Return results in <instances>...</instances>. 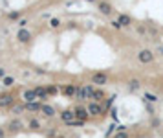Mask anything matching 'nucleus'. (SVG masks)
<instances>
[{
	"label": "nucleus",
	"instance_id": "17",
	"mask_svg": "<svg viewBox=\"0 0 163 138\" xmlns=\"http://www.w3.org/2000/svg\"><path fill=\"white\" fill-rule=\"evenodd\" d=\"M117 20H119V22H121L123 26H130V17H128V15H119Z\"/></svg>",
	"mask_w": 163,
	"mask_h": 138
},
{
	"label": "nucleus",
	"instance_id": "6",
	"mask_svg": "<svg viewBox=\"0 0 163 138\" xmlns=\"http://www.w3.org/2000/svg\"><path fill=\"white\" fill-rule=\"evenodd\" d=\"M99 11L103 15H110L112 13V6L108 4V2H99Z\"/></svg>",
	"mask_w": 163,
	"mask_h": 138
},
{
	"label": "nucleus",
	"instance_id": "34",
	"mask_svg": "<svg viewBox=\"0 0 163 138\" xmlns=\"http://www.w3.org/2000/svg\"><path fill=\"white\" fill-rule=\"evenodd\" d=\"M158 52H159V54H163V46H158Z\"/></svg>",
	"mask_w": 163,
	"mask_h": 138
},
{
	"label": "nucleus",
	"instance_id": "26",
	"mask_svg": "<svg viewBox=\"0 0 163 138\" xmlns=\"http://www.w3.org/2000/svg\"><path fill=\"white\" fill-rule=\"evenodd\" d=\"M110 24H112V28H115V30H119V28H123V24L119 22V20H112Z\"/></svg>",
	"mask_w": 163,
	"mask_h": 138
},
{
	"label": "nucleus",
	"instance_id": "25",
	"mask_svg": "<svg viewBox=\"0 0 163 138\" xmlns=\"http://www.w3.org/2000/svg\"><path fill=\"white\" fill-rule=\"evenodd\" d=\"M2 83L6 85V87H11V85H13V77H4Z\"/></svg>",
	"mask_w": 163,
	"mask_h": 138
},
{
	"label": "nucleus",
	"instance_id": "18",
	"mask_svg": "<svg viewBox=\"0 0 163 138\" xmlns=\"http://www.w3.org/2000/svg\"><path fill=\"white\" fill-rule=\"evenodd\" d=\"M24 109H26V105H15V103L11 105V111H13L15 114H20V112H22Z\"/></svg>",
	"mask_w": 163,
	"mask_h": 138
},
{
	"label": "nucleus",
	"instance_id": "11",
	"mask_svg": "<svg viewBox=\"0 0 163 138\" xmlns=\"http://www.w3.org/2000/svg\"><path fill=\"white\" fill-rule=\"evenodd\" d=\"M35 92H37V96H39V98H40L42 101H44V100L48 98V94H50V92H48V89H42V87L35 89Z\"/></svg>",
	"mask_w": 163,
	"mask_h": 138
},
{
	"label": "nucleus",
	"instance_id": "31",
	"mask_svg": "<svg viewBox=\"0 0 163 138\" xmlns=\"http://www.w3.org/2000/svg\"><path fill=\"white\" fill-rule=\"evenodd\" d=\"M18 26H20V28H26V26H28V20H26V18L18 20Z\"/></svg>",
	"mask_w": 163,
	"mask_h": 138
},
{
	"label": "nucleus",
	"instance_id": "23",
	"mask_svg": "<svg viewBox=\"0 0 163 138\" xmlns=\"http://www.w3.org/2000/svg\"><path fill=\"white\" fill-rule=\"evenodd\" d=\"M59 24H61L59 18H51V20H50V26H51V28H59Z\"/></svg>",
	"mask_w": 163,
	"mask_h": 138
},
{
	"label": "nucleus",
	"instance_id": "20",
	"mask_svg": "<svg viewBox=\"0 0 163 138\" xmlns=\"http://www.w3.org/2000/svg\"><path fill=\"white\" fill-rule=\"evenodd\" d=\"M101 98H103V90H94V94H92V100L99 101Z\"/></svg>",
	"mask_w": 163,
	"mask_h": 138
},
{
	"label": "nucleus",
	"instance_id": "30",
	"mask_svg": "<svg viewBox=\"0 0 163 138\" xmlns=\"http://www.w3.org/2000/svg\"><path fill=\"white\" fill-rule=\"evenodd\" d=\"M86 89V92H88V98H92V94H94V87H90V85H88V87H84Z\"/></svg>",
	"mask_w": 163,
	"mask_h": 138
},
{
	"label": "nucleus",
	"instance_id": "3",
	"mask_svg": "<svg viewBox=\"0 0 163 138\" xmlns=\"http://www.w3.org/2000/svg\"><path fill=\"white\" fill-rule=\"evenodd\" d=\"M17 39H18L20 42H28V41L31 39V33H29L26 28H20V31L17 33Z\"/></svg>",
	"mask_w": 163,
	"mask_h": 138
},
{
	"label": "nucleus",
	"instance_id": "21",
	"mask_svg": "<svg viewBox=\"0 0 163 138\" xmlns=\"http://www.w3.org/2000/svg\"><path fill=\"white\" fill-rule=\"evenodd\" d=\"M7 17H9V20H18V18H20V13H18V11H11Z\"/></svg>",
	"mask_w": 163,
	"mask_h": 138
},
{
	"label": "nucleus",
	"instance_id": "4",
	"mask_svg": "<svg viewBox=\"0 0 163 138\" xmlns=\"http://www.w3.org/2000/svg\"><path fill=\"white\" fill-rule=\"evenodd\" d=\"M22 98H24V101H26V103H31V101H35L39 96H37V92H35V90H24Z\"/></svg>",
	"mask_w": 163,
	"mask_h": 138
},
{
	"label": "nucleus",
	"instance_id": "33",
	"mask_svg": "<svg viewBox=\"0 0 163 138\" xmlns=\"http://www.w3.org/2000/svg\"><path fill=\"white\" fill-rule=\"evenodd\" d=\"M6 136V133H4V129H0V138H4Z\"/></svg>",
	"mask_w": 163,
	"mask_h": 138
},
{
	"label": "nucleus",
	"instance_id": "13",
	"mask_svg": "<svg viewBox=\"0 0 163 138\" xmlns=\"http://www.w3.org/2000/svg\"><path fill=\"white\" fill-rule=\"evenodd\" d=\"M40 111L44 112L46 116H50V118H51L53 114H55V111H53V107H50V105H46V103H42V109H40Z\"/></svg>",
	"mask_w": 163,
	"mask_h": 138
},
{
	"label": "nucleus",
	"instance_id": "28",
	"mask_svg": "<svg viewBox=\"0 0 163 138\" xmlns=\"http://www.w3.org/2000/svg\"><path fill=\"white\" fill-rule=\"evenodd\" d=\"M48 92L51 94V96H55V94H57L59 90H57V87H48Z\"/></svg>",
	"mask_w": 163,
	"mask_h": 138
},
{
	"label": "nucleus",
	"instance_id": "5",
	"mask_svg": "<svg viewBox=\"0 0 163 138\" xmlns=\"http://www.w3.org/2000/svg\"><path fill=\"white\" fill-rule=\"evenodd\" d=\"M88 114H90V111L88 109H83V107H77V109H75V116H77V118L79 120H88Z\"/></svg>",
	"mask_w": 163,
	"mask_h": 138
},
{
	"label": "nucleus",
	"instance_id": "10",
	"mask_svg": "<svg viewBox=\"0 0 163 138\" xmlns=\"http://www.w3.org/2000/svg\"><path fill=\"white\" fill-rule=\"evenodd\" d=\"M88 111H90V114H92V116L101 114V107H99L97 103H90V105H88Z\"/></svg>",
	"mask_w": 163,
	"mask_h": 138
},
{
	"label": "nucleus",
	"instance_id": "1",
	"mask_svg": "<svg viewBox=\"0 0 163 138\" xmlns=\"http://www.w3.org/2000/svg\"><path fill=\"white\" fill-rule=\"evenodd\" d=\"M137 59L143 63V65H148V63L154 61V54H152L150 50H141L139 54H137Z\"/></svg>",
	"mask_w": 163,
	"mask_h": 138
},
{
	"label": "nucleus",
	"instance_id": "15",
	"mask_svg": "<svg viewBox=\"0 0 163 138\" xmlns=\"http://www.w3.org/2000/svg\"><path fill=\"white\" fill-rule=\"evenodd\" d=\"M77 100H86L88 98V92H86V89L84 87H81V89H77V96H75Z\"/></svg>",
	"mask_w": 163,
	"mask_h": 138
},
{
	"label": "nucleus",
	"instance_id": "29",
	"mask_svg": "<svg viewBox=\"0 0 163 138\" xmlns=\"http://www.w3.org/2000/svg\"><path fill=\"white\" fill-rule=\"evenodd\" d=\"M114 100H115V94H114V96H110V98L106 100V107H110V105L114 103Z\"/></svg>",
	"mask_w": 163,
	"mask_h": 138
},
{
	"label": "nucleus",
	"instance_id": "7",
	"mask_svg": "<svg viewBox=\"0 0 163 138\" xmlns=\"http://www.w3.org/2000/svg\"><path fill=\"white\" fill-rule=\"evenodd\" d=\"M64 94H66L68 98H75L77 96V89H75L73 85H66V87H64Z\"/></svg>",
	"mask_w": 163,
	"mask_h": 138
},
{
	"label": "nucleus",
	"instance_id": "8",
	"mask_svg": "<svg viewBox=\"0 0 163 138\" xmlns=\"http://www.w3.org/2000/svg\"><path fill=\"white\" fill-rule=\"evenodd\" d=\"M92 83H95V85H105V83H106V76H105V74H95V76L92 77Z\"/></svg>",
	"mask_w": 163,
	"mask_h": 138
},
{
	"label": "nucleus",
	"instance_id": "27",
	"mask_svg": "<svg viewBox=\"0 0 163 138\" xmlns=\"http://www.w3.org/2000/svg\"><path fill=\"white\" fill-rule=\"evenodd\" d=\"M114 129H117V125L114 123V125H110V127H108V131H106V136H110L112 133H114Z\"/></svg>",
	"mask_w": 163,
	"mask_h": 138
},
{
	"label": "nucleus",
	"instance_id": "9",
	"mask_svg": "<svg viewBox=\"0 0 163 138\" xmlns=\"http://www.w3.org/2000/svg\"><path fill=\"white\" fill-rule=\"evenodd\" d=\"M61 118H62L64 122H72V120L75 118V112H72V111H62V112H61Z\"/></svg>",
	"mask_w": 163,
	"mask_h": 138
},
{
	"label": "nucleus",
	"instance_id": "16",
	"mask_svg": "<svg viewBox=\"0 0 163 138\" xmlns=\"http://www.w3.org/2000/svg\"><path fill=\"white\" fill-rule=\"evenodd\" d=\"M143 100H145V101H150V103H156V101H158L159 98H158V96H154V94H150V92H145Z\"/></svg>",
	"mask_w": 163,
	"mask_h": 138
},
{
	"label": "nucleus",
	"instance_id": "2",
	"mask_svg": "<svg viewBox=\"0 0 163 138\" xmlns=\"http://www.w3.org/2000/svg\"><path fill=\"white\" fill-rule=\"evenodd\" d=\"M13 103V94H0V107H11Z\"/></svg>",
	"mask_w": 163,
	"mask_h": 138
},
{
	"label": "nucleus",
	"instance_id": "14",
	"mask_svg": "<svg viewBox=\"0 0 163 138\" xmlns=\"http://www.w3.org/2000/svg\"><path fill=\"white\" fill-rule=\"evenodd\" d=\"M26 109H28V111H40V109H42V103H35V101L26 103Z\"/></svg>",
	"mask_w": 163,
	"mask_h": 138
},
{
	"label": "nucleus",
	"instance_id": "35",
	"mask_svg": "<svg viewBox=\"0 0 163 138\" xmlns=\"http://www.w3.org/2000/svg\"><path fill=\"white\" fill-rule=\"evenodd\" d=\"M0 77H4V68H0Z\"/></svg>",
	"mask_w": 163,
	"mask_h": 138
},
{
	"label": "nucleus",
	"instance_id": "32",
	"mask_svg": "<svg viewBox=\"0 0 163 138\" xmlns=\"http://www.w3.org/2000/svg\"><path fill=\"white\" fill-rule=\"evenodd\" d=\"M112 118L117 120V109H112Z\"/></svg>",
	"mask_w": 163,
	"mask_h": 138
},
{
	"label": "nucleus",
	"instance_id": "12",
	"mask_svg": "<svg viewBox=\"0 0 163 138\" xmlns=\"http://www.w3.org/2000/svg\"><path fill=\"white\" fill-rule=\"evenodd\" d=\"M139 87H141V83H139L137 79H132V81L128 83V90H130V92H136V90H139Z\"/></svg>",
	"mask_w": 163,
	"mask_h": 138
},
{
	"label": "nucleus",
	"instance_id": "19",
	"mask_svg": "<svg viewBox=\"0 0 163 138\" xmlns=\"http://www.w3.org/2000/svg\"><path fill=\"white\" fill-rule=\"evenodd\" d=\"M9 127H11V131H18L20 127H22V123H20L18 120H15V122H11V123H9Z\"/></svg>",
	"mask_w": 163,
	"mask_h": 138
},
{
	"label": "nucleus",
	"instance_id": "36",
	"mask_svg": "<svg viewBox=\"0 0 163 138\" xmlns=\"http://www.w3.org/2000/svg\"><path fill=\"white\" fill-rule=\"evenodd\" d=\"M88 2H95V0H88Z\"/></svg>",
	"mask_w": 163,
	"mask_h": 138
},
{
	"label": "nucleus",
	"instance_id": "22",
	"mask_svg": "<svg viewBox=\"0 0 163 138\" xmlns=\"http://www.w3.org/2000/svg\"><path fill=\"white\" fill-rule=\"evenodd\" d=\"M114 138H128V133H126V131H117V133L114 134Z\"/></svg>",
	"mask_w": 163,
	"mask_h": 138
},
{
	"label": "nucleus",
	"instance_id": "24",
	"mask_svg": "<svg viewBox=\"0 0 163 138\" xmlns=\"http://www.w3.org/2000/svg\"><path fill=\"white\" fill-rule=\"evenodd\" d=\"M29 127H31V129H39L40 123H39L37 120H29Z\"/></svg>",
	"mask_w": 163,
	"mask_h": 138
}]
</instances>
